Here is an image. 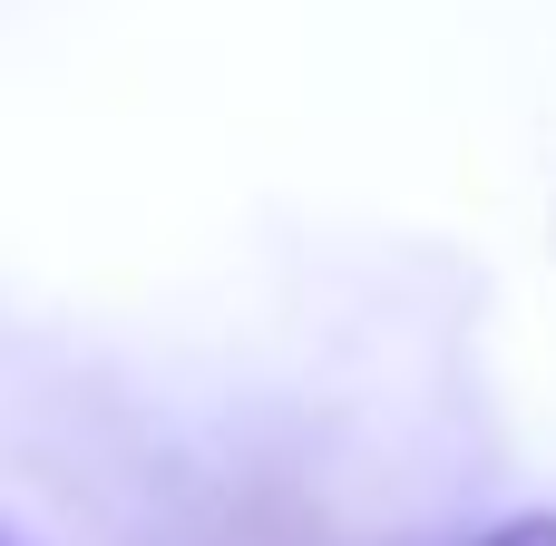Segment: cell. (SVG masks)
<instances>
[{"label":"cell","mask_w":556,"mask_h":546,"mask_svg":"<svg viewBox=\"0 0 556 546\" xmlns=\"http://www.w3.org/2000/svg\"><path fill=\"white\" fill-rule=\"evenodd\" d=\"M469 546H556V508H528V518H498L489 537H469Z\"/></svg>","instance_id":"6da1fadb"}]
</instances>
